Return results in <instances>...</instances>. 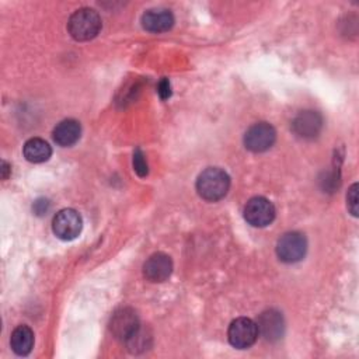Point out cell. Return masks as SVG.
Segmentation results:
<instances>
[{"instance_id":"2","label":"cell","mask_w":359,"mask_h":359,"mask_svg":"<svg viewBox=\"0 0 359 359\" xmlns=\"http://www.w3.org/2000/svg\"><path fill=\"white\" fill-rule=\"evenodd\" d=\"M67 29L76 41H88L100 32L101 18L94 8L83 7L70 15Z\"/></svg>"},{"instance_id":"3","label":"cell","mask_w":359,"mask_h":359,"mask_svg":"<svg viewBox=\"0 0 359 359\" xmlns=\"http://www.w3.org/2000/svg\"><path fill=\"white\" fill-rule=\"evenodd\" d=\"M307 251L306 237L299 231L285 233L276 244V254L280 261L293 264L300 261Z\"/></svg>"},{"instance_id":"18","label":"cell","mask_w":359,"mask_h":359,"mask_svg":"<svg viewBox=\"0 0 359 359\" xmlns=\"http://www.w3.org/2000/svg\"><path fill=\"white\" fill-rule=\"evenodd\" d=\"M346 202H348V209L353 216H358V184H352L351 188L348 189L346 194Z\"/></svg>"},{"instance_id":"11","label":"cell","mask_w":359,"mask_h":359,"mask_svg":"<svg viewBox=\"0 0 359 359\" xmlns=\"http://www.w3.org/2000/svg\"><path fill=\"white\" fill-rule=\"evenodd\" d=\"M293 130L303 139H313L318 136L323 128V118L316 111H302L292 122Z\"/></svg>"},{"instance_id":"12","label":"cell","mask_w":359,"mask_h":359,"mask_svg":"<svg viewBox=\"0 0 359 359\" xmlns=\"http://www.w3.org/2000/svg\"><path fill=\"white\" fill-rule=\"evenodd\" d=\"M142 25L150 32H164L174 25V15L165 8H151L142 15Z\"/></svg>"},{"instance_id":"15","label":"cell","mask_w":359,"mask_h":359,"mask_svg":"<svg viewBox=\"0 0 359 359\" xmlns=\"http://www.w3.org/2000/svg\"><path fill=\"white\" fill-rule=\"evenodd\" d=\"M22 153L24 157L31 163H43L50 157L52 149L46 140L41 137H31L25 142Z\"/></svg>"},{"instance_id":"16","label":"cell","mask_w":359,"mask_h":359,"mask_svg":"<svg viewBox=\"0 0 359 359\" xmlns=\"http://www.w3.org/2000/svg\"><path fill=\"white\" fill-rule=\"evenodd\" d=\"M150 339H151V337L146 332V330L139 327L136 330V332L126 341V345L129 346L130 352H140V351L147 349Z\"/></svg>"},{"instance_id":"1","label":"cell","mask_w":359,"mask_h":359,"mask_svg":"<svg viewBox=\"0 0 359 359\" xmlns=\"http://www.w3.org/2000/svg\"><path fill=\"white\" fill-rule=\"evenodd\" d=\"M230 188L229 174L219 167H209L203 170L196 180L198 194L209 202L222 199Z\"/></svg>"},{"instance_id":"9","label":"cell","mask_w":359,"mask_h":359,"mask_svg":"<svg viewBox=\"0 0 359 359\" xmlns=\"http://www.w3.org/2000/svg\"><path fill=\"white\" fill-rule=\"evenodd\" d=\"M172 272V261L170 255L164 252L151 254L144 265L143 275L150 282H164Z\"/></svg>"},{"instance_id":"8","label":"cell","mask_w":359,"mask_h":359,"mask_svg":"<svg viewBox=\"0 0 359 359\" xmlns=\"http://www.w3.org/2000/svg\"><path fill=\"white\" fill-rule=\"evenodd\" d=\"M139 327H140V323H139L137 314L129 307L119 309L118 311H115V314L111 318L112 334L118 339H122L125 342L136 332Z\"/></svg>"},{"instance_id":"4","label":"cell","mask_w":359,"mask_h":359,"mask_svg":"<svg viewBox=\"0 0 359 359\" xmlns=\"http://www.w3.org/2000/svg\"><path fill=\"white\" fill-rule=\"evenodd\" d=\"M258 334L259 332L257 323L247 317H240L231 321L227 331L230 344L237 349H247L251 345H254V342L258 338Z\"/></svg>"},{"instance_id":"17","label":"cell","mask_w":359,"mask_h":359,"mask_svg":"<svg viewBox=\"0 0 359 359\" xmlns=\"http://www.w3.org/2000/svg\"><path fill=\"white\" fill-rule=\"evenodd\" d=\"M133 168L137 172L139 177H144L149 172V167H147V161L144 158V154L142 153L140 149H136L133 153Z\"/></svg>"},{"instance_id":"7","label":"cell","mask_w":359,"mask_h":359,"mask_svg":"<svg viewBox=\"0 0 359 359\" xmlns=\"http://www.w3.org/2000/svg\"><path fill=\"white\" fill-rule=\"evenodd\" d=\"M273 217L275 206L264 196L251 198L244 208V219L254 227H265L273 220Z\"/></svg>"},{"instance_id":"21","label":"cell","mask_w":359,"mask_h":359,"mask_svg":"<svg viewBox=\"0 0 359 359\" xmlns=\"http://www.w3.org/2000/svg\"><path fill=\"white\" fill-rule=\"evenodd\" d=\"M8 172H10V165H8V163L3 161L1 163V177H3V180H6L8 177Z\"/></svg>"},{"instance_id":"14","label":"cell","mask_w":359,"mask_h":359,"mask_svg":"<svg viewBox=\"0 0 359 359\" xmlns=\"http://www.w3.org/2000/svg\"><path fill=\"white\" fill-rule=\"evenodd\" d=\"M10 345L14 353L25 356L32 351L34 346V332L28 325H18L14 328L10 337Z\"/></svg>"},{"instance_id":"5","label":"cell","mask_w":359,"mask_h":359,"mask_svg":"<svg viewBox=\"0 0 359 359\" xmlns=\"http://www.w3.org/2000/svg\"><path fill=\"white\" fill-rule=\"evenodd\" d=\"M276 140L275 128L268 122H257L250 126L244 135V144L254 153L268 150Z\"/></svg>"},{"instance_id":"6","label":"cell","mask_w":359,"mask_h":359,"mask_svg":"<svg viewBox=\"0 0 359 359\" xmlns=\"http://www.w3.org/2000/svg\"><path fill=\"white\" fill-rule=\"evenodd\" d=\"M83 227L81 216L74 209L59 210L52 222V230L55 236L60 240L76 238Z\"/></svg>"},{"instance_id":"13","label":"cell","mask_w":359,"mask_h":359,"mask_svg":"<svg viewBox=\"0 0 359 359\" xmlns=\"http://www.w3.org/2000/svg\"><path fill=\"white\" fill-rule=\"evenodd\" d=\"M81 135V126L76 119H65L53 129V140L63 147L74 144Z\"/></svg>"},{"instance_id":"10","label":"cell","mask_w":359,"mask_h":359,"mask_svg":"<svg viewBox=\"0 0 359 359\" xmlns=\"http://www.w3.org/2000/svg\"><path fill=\"white\" fill-rule=\"evenodd\" d=\"M257 327H258V332H261V335L266 341L275 342V341L280 339L283 335L285 321H283L282 314L278 310L269 309L259 314Z\"/></svg>"},{"instance_id":"19","label":"cell","mask_w":359,"mask_h":359,"mask_svg":"<svg viewBox=\"0 0 359 359\" xmlns=\"http://www.w3.org/2000/svg\"><path fill=\"white\" fill-rule=\"evenodd\" d=\"M157 93H158V95H160L161 100L170 98V95H171V86H170L168 79L164 77V79L160 80V83H158V86H157Z\"/></svg>"},{"instance_id":"20","label":"cell","mask_w":359,"mask_h":359,"mask_svg":"<svg viewBox=\"0 0 359 359\" xmlns=\"http://www.w3.org/2000/svg\"><path fill=\"white\" fill-rule=\"evenodd\" d=\"M48 209H49V202L46 199H38L34 203V212L36 215H43L48 212Z\"/></svg>"}]
</instances>
